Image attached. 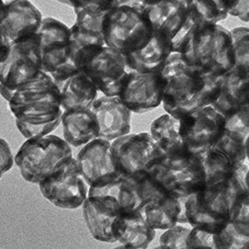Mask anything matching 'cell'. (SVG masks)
<instances>
[{"mask_svg": "<svg viewBox=\"0 0 249 249\" xmlns=\"http://www.w3.org/2000/svg\"><path fill=\"white\" fill-rule=\"evenodd\" d=\"M61 124L69 146L81 147L98 137V125L91 109L64 110Z\"/></svg>", "mask_w": 249, "mask_h": 249, "instance_id": "obj_25", "label": "cell"}, {"mask_svg": "<svg viewBox=\"0 0 249 249\" xmlns=\"http://www.w3.org/2000/svg\"><path fill=\"white\" fill-rule=\"evenodd\" d=\"M185 214L188 224L212 233L224 229L230 219V201L226 183L205 187L185 199Z\"/></svg>", "mask_w": 249, "mask_h": 249, "instance_id": "obj_10", "label": "cell"}, {"mask_svg": "<svg viewBox=\"0 0 249 249\" xmlns=\"http://www.w3.org/2000/svg\"><path fill=\"white\" fill-rule=\"evenodd\" d=\"M4 9H5V2L3 0H0V17L4 12Z\"/></svg>", "mask_w": 249, "mask_h": 249, "instance_id": "obj_40", "label": "cell"}, {"mask_svg": "<svg viewBox=\"0 0 249 249\" xmlns=\"http://www.w3.org/2000/svg\"><path fill=\"white\" fill-rule=\"evenodd\" d=\"M191 231V228L176 224L175 226L164 230L159 242V249H187L186 240Z\"/></svg>", "mask_w": 249, "mask_h": 249, "instance_id": "obj_34", "label": "cell"}, {"mask_svg": "<svg viewBox=\"0 0 249 249\" xmlns=\"http://www.w3.org/2000/svg\"><path fill=\"white\" fill-rule=\"evenodd\" d=\"M38 35L11 43L7 58L0 63V88L12 91L41 72Z\"/></svg>", "mask_w": 249, "mask_h": 249, "instance_id": "obj_12", "label": "cell"}, {"mask_svg": "<svg viewBox=\"0 0 249 249\" xmlns=\"http://www.w3.org/2000/svg\"><path fill=\"white\" fill-rule=\"evenodd\" d=\"M75 13L80 12H108L114 7L130 4V0H68Z\"/></svg>", "mask_w": 249, "mask_h": 249, "instance_id": "obj_35", "label": "cell"}, {"mask_svg": "<svg viewBox=\"0 0 249 249\" xmlns=\"http://www.w3.org/2000/svg\"><path fill=\"white\" fill-rule=\"evenodd\" d=\"M180 122L169 114L160 116L150 125V136L162 151L165 159L180 158L191 154L179 134Z\"/></svg>", "mask_w": 249, "mask_h": 249, "instance_id": "obj_26", "label": "cell"}, {"mask_svg": "<svg viewBox=\"0 0 249 249\" xmlns=\"http://www.w3.org/2000/svg\"><path fill=\"white\" fill-rule=\"evenodd\" d=\"M42 19L40 11L29 0H12L5 3L0 29L11 44L36 34Z\"/></svg>", "mask_w": 249, "mask_h": 249, "instance_id": "obj_17", "label": "cell"}, {"mask_svg": "<svg viewBox=\"0 0 249 249\" xmlns=\"http://www.w3.org/2000/svg\"><path fill=\"white\" fill-rule=\"evenodd\" d=\"M40 193L50 203L63 209L80 207L88 197L89 186L84 180L76 158L38 183Z\"/></svg>", "mask_w": 249, "mask_h": 249, "instance_id": "obj_11", "label": "cell"}, {"mask_svg": "<svg viewBox=\"0 0 249 249\" xmlns=\"http://www.w3.org/2000/svg\"><path fill=\"white\" fill-rule=\"evenodd\" d=\"M14 163L11 147L6 140L0 138V178L2 176L12 169Z\"/></svg>", "mask_w": 249, "mask_h": 249, "instance_id": "obj_37", "label": "cell"}, {"mask_svg": "<svg viewBox=\"0 0 249 249\" xmlns=\"http://www.w3.org/2000/svg\"><path fill=\"white\" fill-rule=\"evenodd\" d=\"M139 1H142V2H148V1H152V0H139Z\"/></svg>", "mask_w": 249, "mask_h": 249, "instance_id": "obj_41", "label": "cell"}, {"mask_svg": "<svg viewBox=\"0 0 249 249\" xmlns=\"http://www.w3.org/2000/svg\"><path fill=\"white\" fill-rule=\"evenodd\" d=\"M76 160L89 187L121 175L114 165L111 142L102 138L97 137L82 146Z\"/></svg>", "mask_w": 249, "mask_h": 249, "instance_id": "obj_18", "label": "cell"}, {"mask_svg": "<svg viewBox=\"0 0 249 249\" xmlns=\"http://www.w3.org/2000/svg\"><path fill=\"white\" fill-rule=\"evenodd\" d=\"M205 176V187L224 185L231 175L233 163L223 152L214 147L200 154Z\"/></svg>", "mask_w": 249, "mask_h": 249, "instance_id": "obj_30", "label": "cell"}, {"mask_svg": "<svg viewBox=\"0 0 249 249\" xmlns=\"http://www.w3.org/2000/svg\"><path fill=\"white\" fill-rule=\"evenodd\" d=\"M164 83L161 105L176 119L211 106L219 92L218 77L204 75L172 53L160 71Z\"/></svg>", "mask_w": 249, "mask_h": 249, "instance_id": "obj_2", "label": "cell"}, {"mask_svg": "<svg viewBox=\"0 0 249 249\" xmlns=\"http://www.w3.org/2000/svg\"><path fill=\"white\" fill-rule=\"evenodd\" d=\"M179 134L187 150L200 155L215 145L225 126V117L212 106L179 119Z\"/></svg>", "mask_w": 249, "mask_h": 249, "instance_id": "obj_14", "label": "cell"}, {"mask_svg": "<svg viewBox=\"0 0 249 249\" xmlns=\"http://www.w3.org/2000/svg\"><path fill=\"white\" fill-rule=\"evenodd\" d=\"M11 44L5 38L4 35L2 34L0 29V63L3 62L9 54Z\"/></svg>", "mask_w": 249, "mask_h": 249, "instance_id": "obj_39", "label": "cell"}, {"mask_svg": "<svg viewBox=\"0 0 249 249\" xmlns=\"http://www.w3.org/2000/svg\"><path fill=\"white\" fill-rule=\"evenodd\" d=\"M230 33L234 57L232 70L245 77H249V28L235 27L230 30Z\"/></svg>", "mask_w": 249, "mask_h": 249, "instance_id": "obj_31", "label": "cell"}, {"mask_svg": "<svg viewBox=\"0 0 249 249\" xmlns=\"http://www.w3.org/2000/svg\"><path fill=\"white\" fill-rule=\"evenodd\" d=\"M74 62L78 71L106 96H118L129 72L124 56L108 46L82 49L75 54Z\"/></svg>", "mask_w": 249, "mask_h": 249, "instance_id": "obj_6", "label": "cell"}, {"mask_svg": "<svg viewBox=\"0 0 249 249\" xmlns=\"http://www.w3.org/2000/svg\"><path fill=\"white\" fill-rule=\"evenodd\" d=\"M218 83L219 92L211 106L225 118L249 104V77L231 69L218 77Z\"/></svg>", "mask_w": 249, "mask_h": 249, "instance_id": "obj_24", "label": "cell"}, {"mask_svg": "<svg viewBox=\"0 0 249 249\" xmlns=\"http://www.w3.org/2000/svg\"><path fill=\"white\" fill-rule=\"evenodd\" d=\"M186 245L188 249H215V233L198 227H191Z\"/></svg>", "mask_w": 249, "mask_h": 249, "instance_id": "obj_36", "label": "cell"}, {"mask_svg": "<svg viewBox=\"0 0 249 249\" xmlns=\"http://www.w3.org/2000/svg\"><path fill=\"white\" fill-rule=\"evenodd\" d=\"M185 199L168 192L158 193L146 200L137 211L154 230H166L176 224H188L185 214Z\"/></svg>", "mask_w": 249, "mask_h": 249, "instance_id": "obj_20", "label": "cell"}, {"mask_svg": "<svg viewBox=\"0 0 249 249\" xmlns=\"http://www.w3.org/2000/svg\"><path fill=\"white\" fill-rule=\"evenodd\" d=\"M81 206L91 236L104 243H116L113 227L118 216L124 213L121 204L107 195H88Z\"/></svg>", "mask_w": 249, "mask_h": 249, "instance_id": "obj_16", "label": "cell"}, {"mask_svg": "<svg viewBox=\"0 0 249 249\" xmlns=\"http://www.w3.org/2000/svg\"><path fill=\"white\" fill-rule=\"evenodd\" d=\"M73 158L71 147L65 139L47 135L28 138L14 157L23 179L38 184Z\"/></svg>", "mask_w": 249, "mask_h": 249, "instance_id": "obj_5", "label": "cell"}, {"mask_svg": "<svg viewBox=\"0 0 249 249\" xmlns=\"http://www.w3.org/2000/svg\"><path fill=\"white\" fill-rule=\"evenodd\" d=\"M91 109L98 125V138L111 142L130 134L132 112L118 96L103 95L94 101Z\"/></svg>", "mask_w": 249, "mask_h": 249, "instance_id": "obj_19", "label": "cell"}, {"mask_svg": "<svg viewBox=\"0 0 249 249\" xmlns=\"http://www.w3.org/2000/svg\"><path fill=\"white\" fill-rule=\"evenodd\" d=\"M154 31L164 35L173 53H181L196 26L186 0L140 1Z\"/></svg>", "mask_w": 249, "mask_h": 249, "instance_id": "obj_9", "label": "cell"}, {"mask_svg": "<svg viewBox=\"0 0 249 249\" xmlns=\"http://www.w3.org/2000/svg\"><path fill=\"white\" fill-rule=\"evenodd\" d=\"M249 104L225 118L224 130L212 147L226 154L233 165L248 157Z\"/></svg>", "mask_w": 249, "mask_h": 249, "instance_id": "obj_21", "label": "cell"}, {"mask_svg": "<svg viewBox=\"0 0 249 249\" xmlns=\"http://www.w3.org/2000/svg\"><path fill=\"white\" fill-rule=\"evenodd\" d=\"M249 158L233 165L231 175L226 182V191L230 201V206L234 200L242 196L249 195Z\"/></svg>", "mask_w": 249, "mask_h": 249, "instance_id": "obj_32", "label": "cell"}, {"mask_svg": "<svg viewBox=\"0 0 249 249\" xmlns=\"http://www.w3.org/2000/svg\"><path fill=\"white\" fill-rule=\"evenodd\" d=\"M196 26L217 24L225 20L238 0H186Z\"/></svg>", "mask_w": 249, "mask_h": 249, "instance_id": "obj_29", "label": "cell"}, {"mask_svg": "<svg viewBox=\"0 0 249 249\" xmlns=\"http://www.w3.org/2000/svg\"><path fill=\"white\" fill-rule=\"evenodd\" d=\"M229 15L249 23V0H238L237 4L229 12Z\"/></svg>", "mask_w": 249, "mask_h": 249, "instance_id": "obj_38", "label": "cell"}, {"mask_svg": "<svg viewBox=\"0 0 249 249\" xmlns=\"http://www.w3.org/2000/svg\"><path fill=\"white\" fill-rule=\"evenodd\" d=\"M102 33L106 46L126 56L147 45L153 29L141 2L136 0L107 12L103 19Z\"/></svg>", "mask_w": 249, "mask_h": 249, "instance_id": "obj_4", "label": "cell"}, {"mask_svg": "<svg viewBox=\"0 0 249 249\" xmlns=\"http://www.w3.org/2000/svg\"><path fill=\"white\" fill-rule=\"evenodd\" d=\"M153 171L169 193L179 198H187L205 188V176L199 155L163 158Z\"/></svg>", "mask_w": 249, "mask_h": 249, "instance_id": "obj_13", "label": "cell"}, {"mask_svg": "<svg viewBox=\"0 0 249 249\" xmlns=\"http://www.w3.org/2000/svg\"><path fill=\"white\" fill-rule=\"evenodd\" d=\"M117 171L125 178H136L152 170L164 157L149 133L128 134L111 141Z\"/></svg>", "mask_w": 249, "mask_h": 249, "instance_id": "obj_8", "label": "cell"}, {"mask_svg": "<svg viewBox=\"0 0 249 249\" xmlns=\"http://www.w3.org/2000/svg\"><path fill=\"white\" fill-rule=\"evenodd\" d=\"M108 12L75 13V23L70 27L73 59L75 54L82 49L106 45L103 36L102 22L105 15Z\"/></svg>", "mask_w": 249, "mask_h": 249, "instance_id": "obj_27", "label": "cell"}, {"mask_svg": "<svg viewBox=\"0 0 249 249\" xmlns=\"http://www.w3.org/2000/svg\"><path fill=\"white\" fill-rule=\"evenodd\" d=\"M249 247V236L238 232L230 222L215 233V249H247Z\"/></svg>", "mask_w": 249, "mask_h": 249, "instance_id": "obj_33", "label": "cell"}, {"mask_svg": "<svg viewBox=\"0 0 249 249\" xmlns=\"http://www.w3.org/2000/svg\"><path fill=\"white\" fill-rule=\"evenodd\" d=\"M61 107L64 110L91 109L98 91L90 79L78 72L62 83Z\"/></svg>", "mask_w": 249, "mask_h": 249, "instance_id": "obj_28", "label": "cell"}, {"mask_svg": "<svg viewBox=\"0 0 249 249\" xmlns=\"http://www.w3.org/2000/svg\"><path fill=\"white\" fill-rule=\"evenodd\" d=\"M180 57L204 75L222 76L234 66L230 30L219 23L195 26Z\"/></svg>", "mask_w": 249, "mask_h": 249, "instance_id": "obj_3", "label": "cell"}, {"mask_svg": "<svg viewBox=\"0 0 249 249\" xmlns=\"http://www.w3.org/2000/svg\"><path fill=\"white\" fill-rule=\"evenodd\" d=\"M164 83L160 72L140 73L129 70L118 94L132 113L143 114L161 105Z\"/></svg>", "mask_w": 249, "mask_h": 249, "instance_id": "obj_15", "label": "cell"}, {"mask_svg": "<svg viewBox=\"0 0 249 249\" xmlns=\"http://www.w3.org/2000/svg\"><path fill=\"white\" fill-rule=\"evenodd\" d=\"M39 37L41 70L58 85L78 73L71 45L70 28L53 18L42 19L36 32Z\"/></svg>", "mask_w": 249, "mask_h": 249, "instance_id": "obj_7", "label": "cell"}, {"mask_svg": "<svg viewBox=\"0 0 249 249\" xmlns=\"http://www.w3.org/2000/svg\"><path fill=\"white\" fill-rule=\"evenodd\" d=\"M172 51L170 40L158 31L153 30L150 41L139 52L124 56L129 70L140 73L160 72L169 58Z\"/></svg>", "mask_w": 249, "mask_h": 249, "instance_id": "obj_23", "label": "cell"}, {"mask_svg": "<svg viewBox=\"0 0 249 249\" xmlns=\"http://www.w3.org/2000/svg\"><path fill=\"white\" fill-rule=\"evenodd\" d=\"M116 242L124 249H145L155 239L156 230L147 223L139 211L122 213L113 227Z\"/></svg>", "mask_w": 249, "mask_h": 249, "instance_id": "obj_22", "label": "cell"}, {"mask_svg": "<svg viewBox=\"0 0 249 249\" xmlns=\"http://www.w3.org/2000/svg\"><path fill=\"white\" fill-rule=\"evenodd\" d=\"M0 94L9 103L16 126L26 139L50 135L61 124V89L43 71L12 91L0 88Z\"/></svg>", "mask_w": 249, "mask_h": 249, "instance_id": "obj_1", "label": "cell"}]
</instances>
